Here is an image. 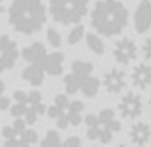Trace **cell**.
I'll list each match as a JSON object with an SVG mask.
<instances>
[{"mask_svg": "<svg viewBox=\"0 0 151 147\" xmlns=\"http://www.w3.org/2000/svg\"><path fill=\"white\" fill-rule=\"evenodd\" d=\"M142 54H144V58H146L147 62H151V34L144 39V43H142Z\"/></svg>", "mask_w": 151, "mask_h": 147, "instance_id": "obj_26", "label": "cell"}, {"mask_svg": "<svg viewBox=\"0 0 151 147\" xmlns=\"http://www.w3.org/2000/svg\"><path fill=\"white\" fill-rule=\"evenodd\" d=\"M21 78L24 82H28L32 87H39L45 82V71L37 65H26L21 73Z\"/></svg>", "mask_w": 151, "mask_h": 147, "instance_id": "obj_17", "label": "cell"}, {"mask_svg": "<svg viewBox=\"0 0 151 147\" xmlns=\"http://www.w3.org/2000/svg\"><path fill=\"white\" fill-rule=\"evenodd\" d=\"M2 13H4V0H0V17H2Z\"/></svg>", "mask_w": 151, "mask_h": 147, "instance_id": "obj_28", "label": "cell"}, {"mask_svg": "<svg viewBox=\"0 0 151 147\" xmlns=\"http://www.w3.org/2000/svg\"><path fill=\"white\" fill-rule=\"evenodd\" d=\"M71 73L78 75V76H91L93 75V63L91 62H84V60H75L71 63Z\"/></svg>", "mask_w": 151, "mask_h": 147, "instance_id": "obj_20", "label": "cell"}, {"mask_svg": "<svg viewBox=\"0 0 151 147\" xmlns=\"http://www.w3.org/2000/svg\"><path fill=\"white\" fill-rule=\"evenodd\" d=\"M9 108H11V99L8 97V93H6V84H4V80H0V112L9 110Z\"/></svg>", "mask_w": 151, "mask_h": 147, "instance_id": "obj_25", "label": "cell"}, {"mask_svg": "<svg viewBox=\"0 0 151 147\" xmlns=\"http://www.w3.org/2000/svg\"><path fill=\"white\" fill-rule=\"evenodd\" d=\"M129 140L132 145L136 147H144L149 143L151 140V125H147L146 121H136L132 123L129 128Z\"/></svg>", "mask_w": 151, "mask_h": 147, "instance_id": "obj_14", "label": "cell"}, {"mask_svg": "<svg viewBox=\"0 0 151 147\" xmlns=\"http://www.w3.org/2000/svg\"><path fill=\"white\" fill-rule=\"evenodd\" d=\"M112 54H114V60L119 65H131L138 58V47L131 37H121L116 41Z\"/></svg>", "mask_w": 151, "mask_h": 147, "instance_id": "obj_10", "label": "cell"}, {"mask_svg": "<svg viewBox=\"0 0 151 147\" xmlns=\"http://www.w3.org/2000/svg\"><path fill=\"white\" fill-rule=\"evenodd\" d=\"M99 87H101V80L97 78V76L91 75L90 78L84 80L82 87H80V93H82L84 97H88V99H93L97 93H99Z\"/></svg>", "mask_w": 151, "mask_h": 147, "instance_id": "obj_19", "label": "cell"}, {"mask_svg": "<svg viewBox=\"0 0 151 147\" xmlns=\"http://www.w3.org/2000/svg\"><path fill=\"white\" fill-rule=\"evenodd\" d=\"M19 58V47L6 34H0V73L9 71L15 67Z\"/></svg>", "mask_w": 151, "mask_h": 147, "instance_id": "obj_9", "label": "cell"}, {"mask_svg": "<svg viewBox=\"0 0 151 147\" xmlns=\"http://www.w3.org/2000/svg\"><path fill=\"white\" fill-rule=\"evenodd\" d=\"M62 147H82V140L78 136H69L67 140H63Z\"/></svg>", "mask_w": 151, "mask_h": 147, "instance_id": "obj_27", "label": "cell"}, {"mask_svg": "<svg viewBox=\"0 0 151 147\" xmlns=\"http://www.w3.org/2000/svg\"><path fill=\"white\" fill-rule=\"evenodd\" d=\"M2 140L4 147H34L37 143V132L22 119H15L2 128Z\"/></svg>", "mask_w": 151, "mask_h": 147, "instance_id": "obj_7", "label": "cell"}, {"mask_svg": "<svg viewBox=\"0 0 151 147\" xmlns=\"http://www.w3.org/2000/svg\"><path fill=\"white\" fill-rule=\"evenodd\" d=\"M84 104L82 101H71L65 93L56 95L50 106L47 108V115L58 125V128L78 127L84 121Z\"/></svg>", "mask_w": 151, "mask_h": 147, "instance_id": "obj_5", "label": "cell"}, {"mask_svg": "<svg viewBox=\"0 0 151 147\" xmlns=\"http://www.w3.org/2000/svg\"><path fill=\"white\" fill-rule=\"evenodd\" d=\"M149 108H151V97H149Z\"/></svg>", "mask_w": 151, "mask_h": 147, "instance_id": "obj_30", "label": "cell"}, {"mask_svg": "<svg viewBox=\"0 0 151 147\" xmlns=\"http://www.w3.org/2000/svg\"><path fill=\"white\" fill-rule=\"evenodd\" d=\"M131 84L136 90H146L151 86V65L149 63H138L131 71Z\"/></svg>", "mask_w": 151, "mask_h": 147, "instance_id": "obj_15", "label": "cell"}, {"mask_svg": "<svg viewBox=\"0 0 151 147\" xmlns=\"http://www.w3.org/2000/svg\"><path fill=\"white\" fill-rule=\"evenodd\" d=\"M118 112L123 119H138L144 112V99L140 93L129 91L119 99L118 103Z\"/></svg>", "mask_w": 151, "mask_h": 147, "instance_id": "obj_8", "label": "cell"}, {"mask_svg": "<svg viewBox=\"0 0 151 147\" xmlns=\"http://www.w3.org/2000/svg\"><path fill=\"white\" fill-rule=\"evenodd\" d=\"M84 36H86V28L82 24H77V26H73L71 32L67 34V43L69 45H77V43H80V41L84 39Z\"/></svg>", "mask_w": 151, "mask_h": 147, "instance_id": "obj_23", "label": "cell"}, {"mask_svg": "<svg viewBox=\"0 0 151 147\" xmlns=\"http://www.w3.org/2000/svg\"><path fill=\"white\" fill-rule=\"evenodd\" d=\"M86 78H90V76H86ZM86 78H84V76H78V75H75V73L69 71L65 76H63V87H65V95L78 93Z\"/></svg>", "mask_w": 151, "mask_h": 147, "instance_id": "obj_18", "label": "cell"}, {"mask_svg": "<svg viewBox=\"0 0 151 147\" xmlns=\"http://www.w3.org/2000/svg\"><path fill=\"white\" fill-rule=\"evenodd\" d=\"M129 22V9L119 0H99L91 9V26L99 36L114 37L125 30Z\"/></svg>", "mask_w": 151, "mask_h": 147, "instance_id": "obj_2", "label": "cell"}, {"mask_svg": "<svg viewBox=\"0 0 151 147\" xmlns=\"http://www.w3.org/2000/svg\"><path fill=\"white\" fill-rule=\"evenodd\" d=\"M62 143H63V140L60 138V134L56 131H47V134L39 142V147H62Z\"/></svg>", "mask_w": 151, "mask_h": 147, "instance_id": "obj_22", "label": "cell"}, {"mask_svg": "<svg viewBox=\"0 0 151 147\" xmlns=\"http://www.w3.org/2000/svg\"><path fill=\"white\" fill-rule=\"evenodd\" d=\"M116 147H129V145H125V143H119V145H116Z\"/></svg>", "mask_w": 151, "mask_h": 147, "instance_id": "obj_29", "label": "cell"}, {"mask_svg": "<svg viewBox=\"0 0 151 147\" xmlns=\"http://www.w3.org/2000/svg\"><path fill=\"white\" fill-rule=\"evenodd\" d=\"M9 112L15 119H22L30 127L34 123H37V119L47 112V106L43 103L41 91H37V90H32V91L15 90Z\"/></svg>", "mask_w": 151, "mask_h": 147, "instance_id": "obj_3", "label": "cell"}, {"mask_svg": "<svg viewBox=\"0 0 151 147\" xmlns=\"http://www.w3.org/2000/svg\"><path fill=\"white\" fill-rule=\"evenodd\" d=\"M86 45L93 54H104V43L99 34H86Z\"/></svg>", "mask_w": 151, "mask_h": 147, "instance_id": "obj_21", "label": "cell"}, {"mask_svg": "<svg viewBox=\"0 0 151 147\" xmlns=\"http://www.w3.org/2000/svg\"><path fill=\"white\" fill-rule=\"evenodd\" d=\"M86 123V136L91 142L110 143L114 140V134L121 131V121L116 119V112L112 108H104L99 114H88L84 117Z\"/></svg>", "mask_w": 151, "mask_h": 147, "instance_id": "obj_4", "label": "cell"}, {"mask_svg": "<svg viewBox=\"0 0 151 147\" xmlns=\"http://www.w3.org/2000/svg\"><path fill=\"white\" fill-rule=\"evenodd\" d=\"M90 0H49V13L58 24H78L88 13Z\"/></svg>", "mask_w": 151, "mask_h": 147, "instance_id": "obj_6", "label": "cell"}, {"mask_svg": "<svg viewBox=\"0 0 151 147\" xmlns=\"http://www.w3.org/2000/svg\"><path fill=\"white\" fill-rule=\"evenodd\" d=\"M93 147H97V145H93Z\"/></svg>", "mask_w": 151, "mask_h": 147, "instance_id": "obj_31", "label": "cell"}, {"mask_svg": "<svg viewBox=\"0 0 151 147\" xmlns=\"http://www.w3.org/2000/svg\"><path fill=\"white\" fill-rule=\"evenodd\" d=\"M103 87L104 91L110 93V95H118L127 87V75L121 69H110V71L104 73L103 76Z\"/></svg>", "mask_w": 151, "mask_h": 147, "instance_id": "obj_11", "label": "cell"}, {"mask_svg": "<svg viewBox=\"0 0 151 147\" xmlns=\"http://www.w3.org/2000/svg\"><path fill=\"white\" fill-rule=\"evenodd\" d=\"M49 8L41 0H13L8 8V22L15 32L32 36L47 22Z\"/></svg>", "mask_w": 151, "mask_h": 147, "instance_id": "obj_1", "label": "cell"}, {"mask_svg": "<svg viewBox=\"0 0 151 147\" xmlns=\"http://www.w3.org/2000/svg\"><path fill=\"white\" fill-rule=\"evenodd\" d=\"M151 28V0H140L134 11V30L138 34H146Z\"/></svg>", "mask_w": 151, "mask_h": 147, "instance_id": "obj_13", "label": "cell"}, {"mask_svg": "<svg viewBox=\"0 0 151 147\" xmlns=\"http://www.w3.org/2000/svg\"><path fill=\"white\" fill-rule=\"evenodd\" d=\"M47 41L50 47H54V50H58L62 47V34L56 28H47Z\"/></svg>", "mask_w": 151, "mask_h": 147, "instance_id": "obj_24", "label": "cell"}, {"mask_svg": "<svg viewBox=\"0 0 151 147\" xmlns=\"http://www.w3.org/2000/svg\"><path fill=\"white\" fill-rule=\"evenodd\" d=\"M63 63H65V56H63V52L62 50H52V52H49L47 60H45L43 71H45V75L60 76L63 73Z\"/></svg>", "mask_w": 151, "mask_h": 147, "instance_id": "obj_16", "label": "cell"}, {"mask_svg": "<svg viewBox=\"0 0 151 147\" xmlns=\"http://www.w3.org/2000/svg\"><path fill=\"white\" fill-rule=\"evenodd\" d=\"M47 56H49V50L41 41H34V43L22 49V58H24V62H28V65H37L43 69Z\"/></svg>", "mask_w": 151, "mask_h": 147, "instance_id": "obj_12", "label": "cell"}]
</instances>
